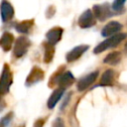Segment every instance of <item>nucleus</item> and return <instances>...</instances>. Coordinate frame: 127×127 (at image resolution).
Returning <instances> with one entry per match:
<instances>
[{"mask_svg": "<svg viewBox=\"0 0 127 127\" xmlns=\"http://www.w3.org/2000/svg\"><path fill=\"white\" fill-rule=\"evenodd\" d=\"M126 38V34L124 33H118L112 37H109L107 38L106 40H104L103 42L99 43L93 50V53L94 54H100L108 49H111V48H114L116 46H118L124 39Z\"/></svg>", "mask_w": 127, "mask_h": 127, "instance_id": "1", "label": "nucleus"}, {"mask_svg": "<svg viewBox=\"0 0 127 127\" xmlns=\"http://www.w3.org/2000/svg\"><path fill=\"white\" fill-rule=\"evenodd\" d=\"M120 61H121V53H120V52H117V51L108 54V55L104 58V60H103L104 64H111V65H116V64H118L120 63Z\"/></svg>", "mask_w": 127, "mask_h": 127, "instance_id": "16", "label": "nucleus"}, {"mask_svg": "<svg viewBox=\"0 0 127 127\" xmlns=\"http://www.w3.org/2000/svg\"><path fill=\"white\" fill-rule=\"evenodd\" d=\"M1 19L3 22H8L14 17V8L8 1H2L0 5Z\"/></svg>", "mask_w": 127, "mask_h": 127, "instance_id": "11", "label": "nucleus"}, {"mask_svg": "<svg viewBox=\"0 0 127 127\" xmlns=\"http://www.w3.org/2000/svg\"><path fill=\"white\" fill-rule=\"evenodd\" d=\"M13 118V112H9L4 117L0 119V127H8V125L11 123Z\"/></svg>", "mask_w": 127, "mask_h": 127, "instance_id": "19", "label": "nucleus"}, {"mask_svg": "<svg viewBox=\"0 0 127 127\" xmlns=\"http://www.w3.org/2000/svg\"><path fill=\"white\" fill-rule=\"evenodd\" d=\"M5 107V103H4V100H2L1 101V103H0V112L3 110V108Z\"/></svg>", "mask_w": 127, "mask_h": 127, "instance_id": "22", "label": "nucleus"}, {"mask_svg": "<svg viewBox=\"0 0 127 127\" xmlns=\"http://www.w3.org/2000/svg\"><path fill=\"white\" fill-rule=\"evenodd\" d=\"M33 24H34V20H25V21H22V22L18 23L15 26V29L19 33L28 34L31 31V28L33 27Z\"/></svg>", "mask_w": 127, "mask_h": 127, "instance_id": "17", "label": "nucleus"}, {"mask_svg": "<svg viewBox=\"0 0 127 127\" xmlns=\"http://www.w3.org/2000/svg\"><path fill=\"white\" fill-rule=\"evenodd\" d=\"M63 32H64V30L61 27H54L51 30H49L48 33L46 34L48 45L54 47L57 43H59L61 41V39H62Z\"/></svg>", "mask_w": 127, "mask_h": 127, "instance_id": "8", "label": "nucleus"}, {"mask_svg": "<svg viewBox=\"0 0 127 127\" xmlns=\"http://www.w3.org/2000/svg\"><path fill=\"white\" fill-rule=\"evenodd\" d=\"M64 92V88H57L56 90H54V92L51 94V96H50V98L48 100V103H47V105H48V107L50 109H53L56 106V104L62 98Z\"/></svg>", "mask_w": 127, "mask_h": 127, "instance_id": "14", "label": "nucleus"}, {"mask_svg": "<svg viewBox=\"0 0 127 127\" xmlns=\"http://www.w3.org/2000/svg\"><path fill=\"white\" fill-rule=\"evenodd\" d=\"M125 4V1H114L112 3V9L116 12L121 11L123 9V6Z\"/></svg>", "mask_w": 127, "mask_h": 127, "instance_id": "20", "label": "nucleus"}, {"mask_svg": "<svg viewBox=\"0 0 127 127\" xmlns=\"http://www.w3.org/2000/svg\"><path fill=\"white\" fill-rule=\"evenodd\" d=\"M18 127H25V125H19Z\"/></svg>", "mask_w": 127, "mask_h": 127, "instance_id": "24", "label": "nucleus"}, {"mask_svg": "<svg viewBox=\"0 0 127 127\" xmlns=\"http://www.w3.org/2000/svg\"><path fill=\"white\" fill-rule=\"evenodd\" d=\"M95 24V17L91 10H85L78 18V26L80 28H90Z\"/></svg>", "mask_w": 127, "mask_h": 127, "instance_id": "6", "label": "nucleus"}, {"mask_svg": "<svg viewBox=\"0 0 127 127\" xmlns=\"http://www.w3.org/2000/svg\"><path fill=\"white\" fill-rule=\"evenodd\" d=\"M12 82H13V76L10 67L8 66V64H4L2 73L0 75V95H4L8 93Z\"/></svg>", "mask_w": 127, "mask_h": 127, "instance_id": "2", "label": "nucleus"}, {"mask_svg": "<svg viewBox=\"0 0 127 127\" xmlns=\"http://www.w3.org/2000/svg\"><path fill=\"white\" fill-rule=\"evenodd\" d=\"M88 46L87 45H80V46H76L74 47L72 50H70L66 56H65V60L66 62L68 63H71V62H74L76 60H78L87 50H88Z\"/></svg>", "mask_w": 127, "mask_h": 127, "instance_id": "9", "label": "nucleus"}, {"mask_svg": "<svg viewBox=\"0 0 127 127\" xmlns=\"http://www.w3.org/2000/svg\"><path fill=\"white\" fill-rule=\"evenodd\" d=\"M98 76V71L95 70V71H92L86 75H84L83 77H81L78 81H77V84H76V87H77V90L78 91H83L85 90L87 87H89L97 78Z\"/></svg>", "mask_w": 127, "mask_h": 127, "instance_id": "5", "label": "nucleus"}, {"mask_svg": "<svg viewBox=\"0 0 127 127\" xmlns=\"http://www.w3.org/2000/svg\"><path fill=\"white\" fill-rule=\"evenodd\" d=\"M31 46V42L27 37H19L14 44V48H13V56L15 58H21L23 57L29 50Z\"/></svg>", "mask_w": 127, "mask_h": 127, "instance_id": "3", "label": "nucleus"}, {"mask_svg": "<svg viewBox=\"0 0 127 127\" xmlns=\"http://www.w3.org/2000/svg\"><path fill=\"white\" fill-rule=\"evenodd\" d=\"M124 50L127 52V42H126V44H125V46H124Z\"/></svg>", "mask_w": 127, "mask_h": 127, "instance_id": "23", "label": "nucleus"}, {"mask_svg": "<svg viewBox=\"0 0 127 127\" xmlns=\"http://www.w3.org/2000/svg\"><path fill=\"white\" fill-rule=\"evenodd\" d=\"M54 54H55L54 47L53 46H50V45H47L46 51H45V58H44L45 63H50L52 61L53 57H54Z\"/></svg>", "mask_w": 127, "mask_h": 127, "instance_id": "18", "label": "nucleus"}, {"mask_svg": "<svg viewBox=\"0 0 127 127\" xmlns=\"http://www.w3.org/2000/svg\"><path fill=\"white\" fill-rule=\"evenodd\" d=\"M74 82V76L70 71H64L56 76V83L60 86V88H65L71 85Z\"/></svg>", "mask_w": 127, "mask_h": 127, "instance_id": "7", "label": "nucleus"}, {"mask_svg": "<svg viewBox=\"0 0 127 127\" xmlns=\"http://www.w3.org/2000/svg\"><path fill=\"white\" fill-rule=\"evenodd\" d=\"M93 15L100 21H104L108 17H111L112 13L110 10V6L108 3L96 4L93 6Z\"/></svg>", "mask_w": 127, "mask_h": 127, "instance_id": "4", "label": "nucleus"}, {"mask_svg": "<svg viewBox=\"0 0 127 127\" xmlns=\"http://www.w3.org/2000/svg\"><path fill=\"white\" fill-rule=\"evenodd\" d=\"M114 76H115V73L112 69H106L103 74L101 75V78H100V82L98 85L100 86H107V85H111L113 83V80H114Z\"/></svg>", "mask_w": 127, "mask_h": 127, "instance_id": "15", "label": "nucleus"}, {"mask_svg": "<svg viewBox=\"0 0 127 127\" xmlns=\"http://www.w3.org/2000/svg\"><path fill=\"white\" fill-rule=\"evenodd\" d=\"M14 44V36L10 32H4L0 37V48L4 52H8L12 49Z\"/></svg>", "mask_w": 127, "mask_h": 127, "instance_id": "13", "label": "nucleus"}, {"mask_svg": "<svg viewBox=\"0 0 127 127\" xmlns=\"http://www.w3.org/2000/svg\"><path fill=\"white\" fill-rule=\"evenodd\" d=\"M52 127H64V121H63V119L62 118H57V119H55L54 120V122H53V125H52Z\"/></svg>", "mask_w": 127, "mask_h": 127, "instance_id": "21", "label": "nucleus"}, {"mask_svg": "<svg viewBox=\"0 0 127 127\" xmlns=\"http://www.w3.org/2000/svg\"><path fill=\"white\" fill-rule=\"evenodd\" d=\"M122 29V25L117 21H111L107 23L101 30V35L103 37H112Z\"/></svg>", "mask_w": 127, "mask_h": 127, "instance_id": "10", "label": "nucleus"}, {"mask_svg": "<svg viewBox=\"0 0 127 127\" xmlns=\"http://www.w3.org/2000/svg\"><path fill=\"white\" fill-rule=\"evenodd\" d=\"M43 78H44V71H43L40 67L34 66V67L31 69L29 75L27 76L26 85L30 86V85H32V84H35V83H37L38 81L42 80Z\"/></svg>", "mask_w": 127, "mask_h": 127, "instance_id": "12", "label": "nucleus"}]
</instances>
